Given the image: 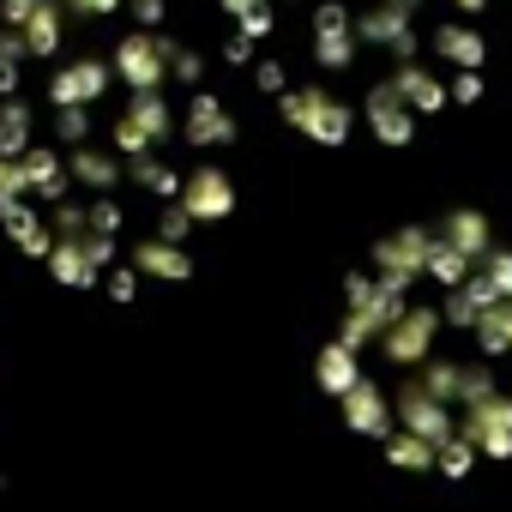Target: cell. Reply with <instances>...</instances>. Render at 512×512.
<instances>
[{
	"instance_id": "1",
	"label": "cell",
	"mask_w": 512,
	"mask_h": 512,
	"mask_svg": "<svg viewBox=\"0 0 512 512\" xmlns=\"http://www.w3.org/2000/svg\"><path fill=\"white\" fill-rule=\"evenodd\" d=\"M278 115H284V127H296V133H308L314 145H344L350 139V127H356V115H350V103H338L332 91H320V85H290L284 97H278Z\"/></svg>"
},
{
	"instance_id": "2",
	"label": "cell",
	"mask_w": 512,
	"mask_h": 512,
	"mask_svg": "<svg viewBox=\"0 0 512 512\" xmlns=\"http://www.w3.org/2000/svg\"><path fill=\"white\" fill-rule=\"evenodd\" d=\"M169 55H175V43H169L163 31H127V37L115 43V55H109V73H115L127 91H163Z\"/></svg>"
},
{
	"instance_id": "3",
	"label": "cell",
	"mask_w": 512,
	"mask_h": 512,
	"mask_svg": "<svg viewBox=\"0 0 512 512\" xmlns=\"http://www.w3.org/2000/svg\"><path fill=\"white\" fill-rule=\"evenodd\" d=\"M350 31H356V43H380V49H392V55H398V67H404V61H416V49H422V37H416L410 13H398V7L350 13Z\"/></svg>"
},
{
	"instance_id": "4",
	"label": "cell",
	"mask_w": 512,
	"mask_h": 512,
	"mask_svg": "<svg viewBox=\"0 0 512 512\" xmlns=\"http://www.w3.org/2000/svg\"><path fill=\"white\" fill-rule=\"evenodd\" d=\"M109 61H97V55H85V61H73V67H55L49 73V103L55 109H91L103 91H109Z\"/></svg>"
},
{
	"instance_id": "5",
	"label": "cell",
	"mask_w": 512,
	"mask_h": 512,
	"mask_svg": "<svg viewBox=\"0 0 512 512\" xmlns=\"http://www.w3.org/2000/svg\"><path fill=\"white\" fill-rule=\"evenodd\" d=\"M181 211H187L193 223H217V217H229V211H235V187H229V175H223L217 163H199V169L181 181Z\"/></svg>"
},
{
	"instance_id": "6",
	"label": "cell",
	"mask_w": 512,
	"mask_h": 512,
	"mask_svg": "<svg viewBox=\"0 0 512 512\" xmlns=\"http://www.w3.org/2000/svg\"><path fill=\"white\" fill-rule=\"evenodd\" d=\"M368 127H374V139L380 145H410L416 139V115H410V103L398 97V85L392 79H380L374 91H368Z\"/></svg>"
},
{
	"instance_id": "7",
	"label": "cell",
	"mask_w": 512,
	"mask_h": 512,
	"mask_svg": "<svg viewBox=\"0 0 512 512\" xmlns=\"http://www.w3.org/2000/svg\"><path fill=\"white\" fill-rule=\"evenodd\" d=\"M434 55H440L452 73H482V61H488V37H482L476 25H464V19H446V25L434 31Z\"/></svg>"
},
{
	"instance_id": "8",
	"label": "cell",
	"mask_w": 512,
	"mask_h": 512,
	"mask_svg": "<svg viewBox=\"0 0 512 512\" xmlns=\"http://www.w3.org/2000/svg\"><path fill=\"white\" fill-rule=\"evenodd\" d=\"M181 133H187V145H199V151H205V145H229V139H235V121L223 115V103H217L211 91H193Z\"/></svg>"
},
{
	"instance_id": "9",
	"label": "cell",
	"mask_w": 512,
	"mask_h": 512,
	"mask_svg": "<svg viewBox=\"0 0 512 512\" xmlns=\"http://www.w3.org/2000/svg\"><path fill=\"white\" fill-rule=\"evenodd\" d=\"M434 326H440V320H434L428 308H404V314L386 326V350H392L398 362H422L428 344H434Z\"/></svg>"
},
{
	"instance_id": "10",
	"label": "cell",
	"mask_w": 512,
	"mask_h": 512,
	"mask_svg": "<svg viewBox=\"0 0 512 512\" xmlns=\"http://www.w3.org/2000/svg\"><path fill=\"white\" fill-rule=\"evenodd\" d=\"M446 247H458L464 260H488L494 253V235H488V217L482 211H446Z\"/></svg>"
},
{
	"instance_id": "11",
	"label": "cell",
	"mask_w": 512,
	"mask_h": 512,
	"mask_svg": "<svg viewBox=\"0 0 512 512\" xmlns=\"http://www.w3.org/2000/svg\"><path fill=\"white\" fill-rule=\"evenodd\" d=\"M392 85H398V97L410 103V115H434V109H446V85H440L428 67H416V61H404Z\"/></svg>"
},
{
	"instance_id": "12",
	"label": "cell",
	"mask_w": 512,
	"mask_h": 512,
	"mask_svg": "<svg viewBox=\"0 0 512 512\" xmlns=\"http://www.w3.org/2000/svg\"><path fill=\"white\" fill-rule=\"evenodd\" d=\"M61 31H67V19H61V7L49 0V7L19 31V43H25V61H55L61 55Z\"/></svg>"
},
{
	"instance_id": "13",
	"label": "cell",
	"mask_w": 512,
	"mask_h": 512,
	"mask_svg": "<svg viewBox=\"0 0 512 512\" xmlns=\"http://www.w3.org/2000/svg\"><path fill=\"white\" fill-rule=\"evenodd\" d=\"M127 121H133L145 139H169V133H175V115H169L163 91H133V103H127Z\"/></svg>"
},
{
	"instance_id": "14",
	"label": "cell",
	"mask_w": 512,
	"mask_h": 512,
	"mask_svg": "<svg viewBox=\"0 0 512 512\" xmlns=\"http://www.w3.org/2000/svg\"><path fill=\"white\" fill-rule=\"evenodd\" d=\"M19 169H25V187H37V193H49V199H61V187H67V169H61V151H43V145H31V151L19 157Z\"/></svg>"
},
{
	"instance_id": "15",
	"label": "cell",
	"mask_w": 512,
	"mask_h": 512,
	"mask_svg": "<svg viewBox=\"0 0 512 512\" xmlns=\"http://www.w3.org/2000/svg\"><path fill=\"white\" fill-rule=\"evenodd\" d=\"M133 260H139V272H151V278H187V272H193V260H187L175 241H145Z\"/></svg>"
},
{
	"instance_id": "16",
	"label": "cell",
	"mask_w": 512,
	"mask_h": 512,
	"mask_svg": "<svg viewBox=\"0 0 512 512\" xmlns=\"http://www.w3.org/2000/svg\"><path fill=\"white\" fill-rule=\"evenodd\" d=\"M31 151V109L19 97H7V109H0V157H25Z\"/></svg>"
},
{
	"instance_id": "17",
	"label": "cell",
	"mask_w": 512,
	"mask_h": 512,
	"mask_svg": "<svg viewBox=\"0 0 512 512\" xmlns=\"http://www.w3.org/2000/svg\"><path fill=\"white\" fill-rule=\"evenodd\" d=\"M49 272H55L61 284H79V290H85V284H97V266L85 260V247H79V241L49 247Z\"/></svg>"
},
{
	"instance_id": "18",
	"label": "cell",
	"mask_w": 512,
	"mask_h": 512,
	"mask_svg": "<svg viewBox=\"0 0 512 512\" xmlns=\"http://www.w3.org/2000/svg\"><path fill=\"white\" fill-rule=\"evenodd\" d=\"M356 31H314V61L326 67V73H344V67H356Z\"/></svg>"
},
{
	"instance_id": "19",
	"label": "cell",
	"mask_w": 512,
	"mask_h": 512,
	"mask_svg": "<svg viewBox=\"0 0 512 512\" xmlns=\"http://www.w3.org/2000/svg\"><path fill=\"white\" fill-rule=\"evenodd\" d=\"M235 37H247V43H260V37H272L278 31V13H272V0H247V7L235 13Z\"/></svg>"
},
{
	"instance_id": "20",
	"label": "cell",
	"mask_w": 512,
	"mask_h": 512,
	"mask_svg": "<svg viewBox=\"0 0 512 512\" xmlns=\"http://www.w3.org/2000/svg\"><path fill=\"white\" fill-rule=\"evenodd\" d=\"M73 175H79V181H91V187H115L121 163H109L103 151H85V145H79V151H73Z\"/></svg>"
},
{
	"instance_id": "21",
	"label": "cell",
	"mask_w": 512,
	"mask_h": 512,
	"mask_svg": "<svg viewBox=\"0 0 512 512\" xmlns=\"http://www.w3.org/2000/svg\"><path fill=\"white\" fill-rule=\"evenodd\" d=\"M127 169H133V181H139V187H151V193H163V199H169V193H181V181L169 175V163H157L151 151H145V157H133Z\"/></svg>"
},
{
	"instance_id": "22",
	"label": "cell",
	"mask_w": 512,
	"mask_h": 512,
	"mask_svg": "<svg viewBox=\"0 0 512 512\" xmlns=\"http://www.w3.org/2000/svg\"><path fill=\"white\" fill-rule=\"evenodd\" d=\"M320 380H326L332 392H350V386H356V362H350L344 344H332V350L320 356Z\"/></svg>"
},
{
	"instance_id": "23",
	"label": "cell",
	"mask_w": 512,
	"mask_h": 512,
	"mask_svg": "<svg viewBox=\"0 0 512 512\" xmlns=\"http://www.w3.org/2000/svg\"><path fill=\"white\" fill-rule=\"evenodd\" d=\"M19 193H25V169L13 157H0V223L19 211Z\"/></svg>"
},
{
	"instance_id": "24",
	"label": "cell",
	"mask_w": 512,
	"mask_h": 512,
	"mask_svg": "<svg viewBox=\"0 0 512 512\" xmlns=\"http://www.w3.org/2000/svg\"><path fill=\"white\" fill-rule=\"evenodd\" d=\"M482 278L494 284L500 302H512V253H488V260H482Z\"/></svg>"
},
{
	"instance_id": "25",
	"label": "cell",
	"mask_w": 512,
	"mask_h": 512,
	"mask_svg": "<svg viewBox=\"0 0 512 512\" xmlns=\"http://www.w3.org/2000/svg\"><path fill=\"white\" fill-rule=\"evenodd\" d=\"M121 7L133 13L139 31H163V19H169V0H121Z\"/></svg>"
},
{
	"instance_id": "26",
	"label": "cell",
	"mask_w": 512,
	"mask_h": 512,
	"mask_svg": "<svg viewBox=\"0 0 512 512\" xmlns=\"http://www.w3.org/2000/svg\"><path fill=\"white\" fill-rule=\"evenodd\" d=\"M169 79H181V85H193V91H199V79H205V61H199L193 49H181V43H175V55H169Z\"/></svg>"
},
{
	"instance_id": "27",
	"label": "cell",
	"mask_w": 512,
	"mask_h": 512,
	"mask_svg": "<svg viewBox=\"0 0 512 512\" xmlns=\"http://www.w3.org/2000/svg\"><path fill=\"white\" fill-rule=\"evenodd\" d=\"M55 127H61V145H85L91 139V109H61Z\"/></svg>"
},
{
	"instance_id": "28",
	"label": "cell",
	"mask_w": 512,
	"mask_h": 512,
	"mask_svg": "<svg viewBox=\"0 0 512 512\" xmlns=\"http://www.w3.org/2000/svg\"><path fill=\"white\" fill-rule=\"evenodd\" d=\"M253 85H260L266 97H284V91H290V73H284V61H253Z\"/></svg>"
},
{
	"instance_id": "29",
	"label": "cell",
	"mask_w": 512,
	"mask_h": 512,
	"mask_svg": "<svg viewBox=\"0 0 512 512\" xmlns=\"http://www.w3.org/2000/svg\"><path fill=\"white\" fill-rule=\"evenodd\" d=\"M43 7H49V0H0V19H7V31H25Z\"/></svg>"
},
{
	"instance_id": "30",
	"label": "cell",
	"mask_w": 512,
	"mask_h": 512,
	"mask_svg": "<svg viewBox=\"0 0 512 512\" xmlns=\"http://www.w3.org/2000/svg\"><path fill=\"white\" fill-rule=\"evenodd\" d=\"M55 7L73 19H109V13H121V0H55Z\"/></svg>"
},
{
	"instance_id": "31",
	"label": "cell",
	"mask_w": 512,
	"mask_h": 512,
	"mask_svg": "<svg viewBox=\"0 0 512 512\" xmlns=\"http://www.w3.org/2000/svg\"><path fill=\"white\" fill-rule=\"evenodd\" d=\"M314 31H350V7H344V0H320V7H314Z\"/></svg>"
},
{
	"instance_id": "32",
	"label": "cell",
	"mask_w": 512,
	"mask_h": 512,
	"mask_svg": "<svg viewBox=\"0 0 512 512\" xmlns=\"http://www.w3.org/2000/svg\"><path fill=\"white\" fill-rule=\"evenodd\" d=\"M115 151H127V157H145V151H151V139H145V133H139V127L121 115V121H115Z\"/></svg>"
},
{
	"instance_id": "33",
	"label": "cell",
	"mask_w": 512,
	"mask_h": 512,
	"mask_svg": "<svg viewBox=\"0 0 512 512\" xmlns=\"http://www.w3.org/2000/svg\"><path fill=\"white\" fill-rule=\"evenodd\" d=\"M452 103H476L482 97V73H452V91H446Z\"/></svg>"
},
{
	"instance_id": "34",
	"label": "cell",
	"mask_w": 512,
	"mask_h": 512,
	"mask_svg": "<svg viewBox=\"0 0 512 512\" xmlns=\"http://www.w3.org/2000/svg\"><path fill=\"white\" fill-rule=\"evenodd\" d=\"M85 223H91L97 235H115V229H121V205H91V211H85Z\"/></svg>"
},
{
	"instance_id": "35",
	"label": "cell",
	"mask_w": 512,
	"mask_h": 512,
	"mask_svg": "<svg viewBox=\"0 0 512 512\" xmlns=\"http://www.w3.org/2000/svg\"><path fill=\"white\" fill-rule=\"evenodd\" d=\"M187 223H193V217H187L181 205H175V211H163V235H157V241H181V235H187Z\"/></svg>"
},
{
	"instance_id": "36",
	"label": "cell",
	"mask_w": 512,
	"mask_h": 512,
	"mask_svg": "<svg viewBox=\"0 0 512 512\" xmlns=\"http://www.w3.org/2000/svg\"><path fill=\"white\" fill-rule=\"evenodd\" d=\"M223 61H229V67H247V61H253V43H247V37H229V43H223Z\"/></svg>"
},
{
	"instance_id": "37",
	"label": "cell",
	"mask_w": 512,
	"mask_h": 512,
	"mask_svg": "<svg viewBox=\"0 0 512 512\" xmlns=\"http://www.w3.org/2000/svg\"><path fill=\"white\" fill-rule=\"evenodd\" d=\"M133 290H139V278H133V272H115V278H109V296H115V302H127Z\"/></svg>"
},
{
	"instance_id": "38",
	"label": "cell",
	"mask_w": 512,
	"mask_h": 512,
	"mask_svg": "<svg viewBox=\"0 0 512 512\" xmlns=\"http://www.w3.org/2000/svg\"><path fill=\"white\" fill-rule=\"evenodd\" d=\"M55 223H61V229H85V211H79V205H61Z\"/></svg>"
},
{
	"instance_id": "39",
	"label": "cell",
	"mask_w": 512,
	"mask_h": 512,
	"mask_svg": "<svg viewBox=\"0 0 512 512\" xmlns=\"http://www.w3.org/2000/svg\"><path fill=\"white\" fill-rule=\"evenodd\" d=\"M452 7H458L464 19H482V13H488V0H452Z\"/></svg>"
},
{
	"instance_id": "40",
	"label": "cell",
	"mask_w": 512,
	"mask_h": 512,
	"mask_svg": "<svg viewBox=\"0 0 512 512\" xmlns=\"http://www.w3.org/2000/svg\"><path fill=\"white\" fill-rule=\"evenodd\" d=\"M386 7H398V13H422V0H386Z\"/></svg>"
},
{
	"instance_id": "41",
	"label": "cell",
	"mask_w": 512,
	"mask_h": 512,
	"mask_svg": "<svg viewBox=\"0 0 512 512\" xmlns=\"http://www.w3.org/2000/svg\"><path fill=\"white\" fill-rule=\"evenodd\" d=\"M217 7H223V13H229V19H235V13H241V7H247V0H217Z\"/></svg>"
}]
</instances>
